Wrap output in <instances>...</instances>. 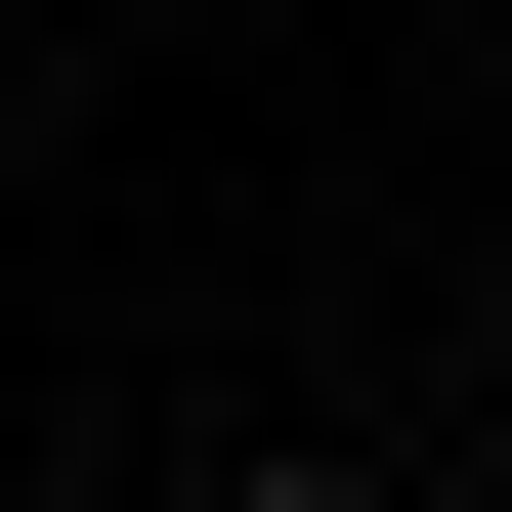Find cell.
Masks as SVG:
<instances>
[{"label": "cell", "instance_id": "obj_1", "mask_svg": "<svg viewBox=\"0 0 512 512\" xmlns=\"http://www.w3.org/2000/svg\"><path fill=\"white\" fill-rule=\"evenodd\" d=\"M214 512H342V470H214Z\"/></svg>", "mask_w": 512, "mask_h": 512}]
</instances>
